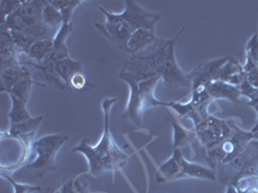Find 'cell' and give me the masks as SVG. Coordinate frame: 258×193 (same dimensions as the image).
Returning <instances> with one entry per match:
<instances>
[{
  "mask_svg": "<svg viewBox=\"0 0 258 193\" xmlns=\"http://www.w3.org/2000/svg\"><path fill=\"white\" fill-rule=\"evenodd\" d=\"M232 185L239 193H258V175H244Z\"/></svg>",
  "mask_w": 258,
  "mask_h": 193,
  "instance_id": "d4e9b609",
  "label": "cell"
},
{
  "mask_svg": "<svg viewBox=\"0 0 258 193\" xmlns=\"http://www.w3.org/2000/svg\"><path fill=\"white\" fill-rule=\"evenodd\" d=\"M176 41L170 45L164 67H163V71L160 73L161 80L164 81V85L170 90L178 88H191L192 86V81L188 77V73L183 72L176 61V56H174Z\"/></svg>",
  "mask_w": 258,
  "mask_h": 193,
  "instance_id": "8fae6325",
  "label": "cell"
},
{
  "mask_svg": "<svg viewBox=\"0 0 258 193\" xmlns=\"http://www.w3.org/2000/svg\"><path fill=\"white\" fill-rule=\"evenodd\" d=\"M253 138H254V139H257V141H258V130L254 133V134H253Z\"/></svg>",
  "mask_w": 258,
  "mask_h": 193,
  "instance_id": "e575fe53",
  "label": "cell"
},
{
  "mask_svg": "<svg viewBox=\"0 0 258 193\" xmlns=\"http://www.w3.org/2000/svg\"><path fill=\"white\" fill-rule=\"evenodd\" d=\"M54 70L58 73L59 77L63 80L64 84L68 85L69 89V85H70V81L71 79H73L74 75L83 71V62L75 61V59L69 57V58L61 59V61L57 62V63L54 64Z\"/></svg>",
  "mask_w": 258,
  "mask_h": 193,
  "instance_id": "ffe728a7",
  "label": "cell"
},
{
  "mask_svg": "<svg viewBox=\"0 0 258 193\" xmlns=\"http://www.w3.org/2000/svg\"><path fill=\"white\" fill-rule=\"evenodd\" d=\"M159 80H161V76L153 77V79L145 80L141 82L126 81L131 88V94H129L125 112L123 114V119H126L135 125L141 126L145 111L151 107L161 106L160 101L154 96V90H155Z\"/></svg>",
  "mask_w": 258,
  "mask_h": 193,
  "instance_id": "277c9868",
  "label": "cell"
},
{
  "mask_svg": "<svg viewBox=\"0 0 258 193\" xmlns=\"http://www.w3.org/2000/svg\"><path fill=\"white\" fill-rule=\"evenodd\" d=\"M117 16L132 25L136 30L146 29L154 32H155V25L160 21V15L142 8L135 0H125L124 12L117 13Z\"/></svg>",
  "mask_w": 258,
  "mask_h": 193,
  "instance_id": "30bf717a",
  "label": "cell"
},
{
  "mask_svg": "<svg viewBox=\"0 0 258 193\" xmlns=\"http://www.w3.org/2000/svg\"><path fill=\"white\" fill-rule=\"evenodd\" d=\"M2 175H3V178H6L7 180L13 185V188H15V193H35V192H39V190H41V187H39V185L21 184V183H17L12 176L7 175L6 173H3Z\"/></svg>",
  "mask_w": 258,
  "mask_h": 193,
  "instance_id": "4316f807",
  "label": "cell"
},
{
  "mask_svg": "<svg viewBox=\"0 0 258 193\" xmlns=\"http://www.w3.org/2000/svg\"><path fill=\"white\" fill-rule=\"evenodd\" d=\"M53 48V40H38L27 52V56L35 61V63L40 64L48 57Z\"/></svg>",
  "mask_w": 258,
  "mask_h": 193,
  "instance_id": "603a6c76",
  "label": "cell"
},
{
  "mask_svg": "<svg viewBox=\"0 0 258 193\" xmlns=\"http://www.w3.org/2000/svg\"><path fill=\"white\" fill-rule=\"evenodd\" d=\"M74 31V27L71 24H63V26L58 30L54 39H53V48L47 58L41 62L43 66H54L58 61L64 58H69V49L66 45L69 35Z\"/></svg>",
  "mask_w": 258,
  "mask_h": 193,
  "instance_id": "7c38bea8",
  "label": "cell"
},
{
  "mask_svg": "<svg viewBox=\"0 0 258 193\" xmlns=\"http://www.w3.org/2000/svg\"><path fill=\"white\" fill-rule=\"evenodd\" d=\"M54 8H57L58 11H62V9H66L69 7L77 6V4H82L83 2L80 0H50L49 2Z\"/></svg>",
  "mask_w": 258,
  "mask_h": 193,
  "instance_id": "1f68e13d",
  "label": "cell"
},
{
  "mask_svg": "<svg viewBox=\"0 0 258 193\" xmlns=\"http://www.w3.org/2000/svg\"><path fill=\"white\" fill-rule=\"evenodd\" d=\"M232 128L234 132L230 133L229 137H226L216 146L207 148V157L216 165L229 162L236 157L252 139H254L252 132H243L235 125H232Z\"/></svg>",
  "mask_w": 258,
  "mask_h": 193,
  "instance_id": "ba28073f",
  "label": "cell"
},
{
  "mask_svg": "<svg viewBox=\"0 0 258 193\" xmlns=\"http://www.w3.org/2000/svg\"><path fill=\"white\" fill-rule=\"evenodd\" d=\"M94 88V84L89 82L85 77L84 72H78L75 73L71 79L70 85H69V90L74 89V90H91Z\"/></svg>",
  "mask_w": 258,
  "mask_h": 193,
  "instance_id": "484cf974",
  "label": "cell"
},
{
  "mask_svg": "<svg viewBox=\"0 0 258 193\" xmlns=\"http://www.w3.org/2000/svg\"><path fill=\"white\" fill-rule=\"evenodd\" d=\"M185 178H199L207 179V180L211 181H217V174H216L214 170L209 169V167L190 162L181 153V156H179V171L176 176V180Z\"/></svg>",
  "mask_w": 258,
  "mask_h": 193,
  "instance_id": "5bb4252c",
  "label": "cell"
},
{
  "mask_svg": "<svg viewBox=\"0 0 258 193\" xmlns=\"http://www.w3.org/2000/svg\"><path fill=\"white\" fill-rule=\"evenodd\" d=\"M225 193H239V192L236 190V188H235L232 184H227V188H226Z\"/></svg>",
  "mask_w": 258,
  "mask_h": 193,
  "instance_id": "836d02e7",
  "label": "cell"
},
{
  "mask_svg": "<svg viewBox=\"0 0 258 193\" xmlns=\"http://www.w3.org/2000/svg\"><path fill=\"white\" fill-rule=\"evenodd\" d=\"M258 167V141L252 139L236 157L217 165V180L222 184H235L244 175L255 174Z\"/></svg>",
  "mask_w": 258,
  "mask_h": 193,
  "instance_id": "5b68a950",
  "label": "cell"
},
{
  "mask_svg": "<svg viewBox=\"0 0 258 193\" xmlns=\"http://www.w3.org/2000/svg\"><path fill=\"white\" fill-rule=\"evenodd\" d=\"M66 134H49L34 141L31 149L36 153V158L31 164L26 165V169L38 178H43L45 174L56 170V155L62 146L68 142Z\"/></svg>",
  "mask_w": 258,
  "mask_h": 193,
  "instance_id": "8992f818",
  "label": "cell"
},
{
  "mask_svg": "<svg viewBox=\"0 0 258 193\" xmlns=\"http://www.w3.org/2000/svg\"><path fill=\"white\" fill-rule=\"evenodd\" d=\"M116 98H106L102 102L103 120L105 128L103 134L97 146H92L89 139H82L80 143L73 149V152H79L88 160V173L93 176H98L103 173H111L112 179L117 171L123 170L128 164L129 156L123 152L115 142L110 132V112L112 105L116 103Z\"/></svg>",
  "mask_w": 258,
  "mask_h": 193,
  "instance_id": "6da1fadb",
  "label": "cell"
},
{
  "mask_svg": "<svg viewBox=\"0 0 258 193\" xmlns=\"http://www.w3.org/2000/svg\"><path fill=\"white\" fill-rule=\"evenodd\" d=\"M20 54L21 53L18 52L8 31L2 30L0 32V68L4 70V68L22 66L20 61Z\"/></svg>",
  "mask_w": 258,
  "mask_h": 193,
  "instance_id": "4fadbf2b",
  "label": "cell"
},
{
  "mask_svg": "<svg viewBox=\"0 0 258 193\" xmlns=\"http://www.w3.org/2000/svg\"><path fill=\"white\" fill-rule=\"evenodd\" d=\"M94 6H96L97 9L106 17L105 24H94V27H96L103 36H106L107 40H109L117 50H120V52L124 53H129L128 43L131 36H132V34L136 31L135 27L131 24H128L126 21L121 20V18L117 16V13L109 12V11H106V9H103L102 7L98 6V4L96 3H94Z\"/></svg>",
  "mask_w": 258,
  "mask_h": 193,
  "instance_id": "52a82bcc",
  "label": "cell"
},
{
  "mask_svg": "<svg viewBox=\"0 0 258 193\" xmlns=\"http://www.w3.org/2000/svg\"><path fill=\"white\" fill-rule=\"evenodd\" d=\"M26 77H31V73L24 66L4 68V70H2V75H0L2 91L3 93H8L16 84H18L21 80L26 79Z\"/></svg>",
  "mask_w": 258,
  "mask_h": 193,
  "instance_id": "d6986e66",
  "label": "cell"
},
{
  "mask_svg": "<svg viewBox=\"0 0 258 193\" xmlns=\"http://www.w3.org/2000/svg\"><path fill=\"white\" fill-rule=\"evenodd\" d=\"M246 59L258 66V34L253 35L246 44Z\"/></svg>",
  "mask_w": 258,
  "mask_h": 193,
  "instance_id": "f1b7e54d",
  "label": "cell"
},
{
  "mask_svg": "<svg viewBox=\"0 0 258 193\" xmlns=\"http://www.w3.org/2000/svg\"><path fill=\"white\" fill-rule=\"evenodd\" d=\"M43 121V117H32L30 120L24 121V123L16 124V125H11L8 135L11 138H16L18 141H21L25 146L31 147L32 146V138L35 135L36 129H38L39 124Z\"/></svg>",
  "mask_w": 258,
  "mask_h": 193,
  "instance_id": "9a60e30c",
  "label": "cell"
},
{
  "mask_svg": "<svg viewBox=\"0 0 258 193\" xmlns=\"http://www.w3.org/2000/svg\"><path fill=\"white\" fill-rule=\"evenodd\" d=\"M207 91L212 98H217V100H229L231 102H236L240 98V90L238 86L229 84V82H223L220 80L212 81L207 85Z\"/></svg>",
  "mask_w": 258,
  "mask_h": 193,
  "instance_id": "2e32d148",
  "label": "cell"
},
{
  "mask_svg": "<svg viewBox=\"0 0 258 193\" xmlns=\"http://www.w3.org/2000/svg\"><path fill=\"white\" fill-rule=\"evenodd\" d=\"M43 21L54 32H58V30L63 26V18H62L61 12L57 8H54L48 0L45 3L44 11H43Z\"/></svg>",
  "mask_w": 258,
  "mask_h": 193,
  "instance_id": "7402d4cb",
  "label": "cell"
},
{
  "mask_svg": "<svg viewBox=\"0 0 258 193\" xmlns=\"http://www.w3.org/2000/svg\"><path fill=\"white\" fill-rule=\"evenodd\" d=\"M47 0H32L24 2L22 6L6 18L0 25L2 30H15L24 32L26 35L39 40H53L57 32L50 30L43 21V11H44Z\"/></svg>",
  "mask_w": 258,
  "mask_h": 193,
  "instance_id": "3957f363",
  "label": "cell"
},
{
  "mask_svg": "<svg viewBox=\"0 0 258 193\" xmlns=\"http://www.w3.org/2000/svg\"><path fill=\"white\" fill-rule=\"evenodd\" d=\"M255 175H258V167H257V171H255Z\"/></svg>",
  "mask_w": 258,
  "mask_h": 193,
  "instance_id": "d590c367",
  "label": "cell"
},
{
  "mask_svg": "<svg viewBox=\"0 0 258 193\" xmlns=\"http://www.w3.org/2000/svg\"><path fill=\"white\" fill-rule=\"evenodd\" d=\"M32 85H39V86H45L43 82L35 81L31 77L21 80L18 84H16L11 90L8 91L11 101H12V109L9 112V120L11 125L24 123V121L32 119L31 115L27 111V102H29V96L31 93Z\"/></svg>",
  "mask_w": 258,
  "mask_h": 193,
  "instance_id": "9c48e42d",
  "label": "cell"
},
{
  "mask_svg": "<svg viewBox=\"0 0 258 193\" xmlns=\"http://www.w3.org/2000/svg\"><path fill=\"white\" fill-rule=\"evenodd\" d=\"M24 2H8V0H2L0 2V11H2V22L6 20L8 16H11L12 13H15L21 6H22Z\"/></svg>",
  "mask_w": 258,
  "mask_h": 193,
  "instance_id": "83f0119b",
  "label": "cell"
},
{
  "mask_svg": "<svg viewBox=\"0 0 258 193\" xmlns=\"http://www.w3.org/2000/svg\"><path fill=\"white\" fill-rule=\"evenodd\" d=\"M181 149L176 148L173 151L172 157L159 166L158 173H156L155 176V180L158 183H167V181L176 180V176L179 171V156H181Z\"/></svg>",
  "mask_w": 258,
  "mask_h": 193,
  "instance_id": "e0dca14e",
  "label": "cell"
},
{
  "mask_svg": "<svg viewBox=\"0 0 258 193\" xmlns=\"http://www.w3.org/2000/svg\"><path fill=\"white\" fill-rule=\"evenodd\" d=\"M78 6H80V4H77V6H73V7H69V8L59 11V12H61V15H62V18H63V24H71L70 20L73 18L74 9L77 8Z\"/></svg>",
  "mask_w": 258,
  "mask_h": 193,
  "instance_id": "d6a6232c",
  "label": "cell"
},
{
  "mask_svg": "<svg viewBox=\"0 0 258 193\" xmlns=\"http://www.w3.org/2000/svg\"><path fill=\"white\" fill-rule=\"evenodd\" d=\"M61 193H89L87 184H82L78 179L69 181L61 188Z\"/></svg>",
  "mask_w": 258,
  "mask_h": 193,
  "instance_id": "4dcf8cb0",
  "label": "cell"
},
{
  "mask_svg": "<svg viewBox=\"0 0 258 193\" xmlns=\"http://www.w3.org/2000/svg\"><path fill=\"white\" fill-rule=\"evenodd\" d=\"M173 129H174V143L173 148H178L179 146H183L188 142V133L187 130L179 126L178 124L173 123Z\"/></svg>",
  "mask_w": 258,
  "mask_h": 193,
  "instance_id": "f546056e",
  "label": "cell"
},
{
  "mask_svg": "<svg viewBox=\"0 0 258 193\" xmlns=\"http://www.w3.org/2000/svg\"><path fill=\"white\" fill-rule=\"evenodd\" d=\"M26 64L31 66V67L38 68L43 80L52 85V86L58 88L59 90H69L68 85L64 84L63 80L59 77V75L54 70V66H43V64H38L35 62H27Z\"/></svg>",
  "mask_w": 258,
  "mask_h": 193,
  "instance_id": "44dd1931",
  "label": "cell"
},
{
  "mask_svg": "<svg viewBox=\"0 0 258 193\" xmlns=\"http://www.w3.org/2000/svg\"><path fill=\"white\" fill-rule=\"evenodd\" d=\"M182 31H183V27L179 30V32L174 38L158 39L155 43L147 47L144 52L133 54L124 63L123 71L119 73V77L125 82H141L145 80L160 76L170 45L178 39Z\"/></svg>",
  "mask_w": 258,
  "mask_h": 193,
  "instance_id": "7a4b0ae2",
  "label": "cell"
},
{
  "mask_svg": "<svg viewBox=\"0 0 258 193\" xmlns=\"http://www.w3.org/2000/svg\"><path fill=\"white\" fill-rule=\"evenodd\" d=\"M158 38L155 36V32L150 31L146 29H138L132 34L128 43L129 54H137L140 50L146 49L147 47L155 43Z\"/></svg>",
  "mask_w": 258,
  "mask_h": 193,
  "instance_id": "ac0fdd59",
  "label": "cell"
},
{
  "mask_svg": "<svg viewBox=\"0 0 258 193\" xmlns=\"http://www.w3.org/2000/svg\"><path fill=\"white\" fill-rule=\"evenodd\" d=\"M4 31H7V30H4ZM8 34L9 36L12 38L13 43H15V45L17 47L18 52L25 53V54H27V52H29L30 48L32 47V44H34L35 41L39 40V39H35L30 35H26V34H24V32L15 31V30H9Z\"/></svg>",
  "mask_w": 258,
  "mask_h": 193,
  "instance_id": "cb8c5ba5",
  "label": "cell"
}]
</instances>
